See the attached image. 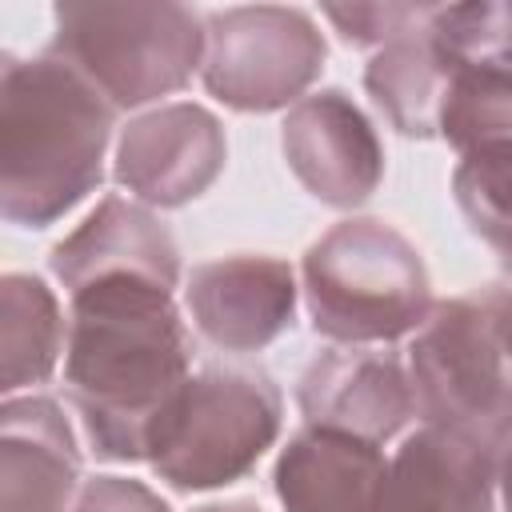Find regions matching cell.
<instances>
[{
    "label": "cell",
    "mask_w": 512,
    "mask_h": 512,
    "mask_svg": "<svg viewBox=\"0 0 512 512\" xmlns=\"http://www.w3.org/2000/svg\"><path fill=\"white\" fill-rule=\"evenodd\" d=\"M192 376V332L176 292L108 276L68 292L64 392L100 460H148V440Z\"/></svg>",
    "instance_id": "cell-1"
},
{
    "label": "cell",
    "mask_w": 512,
    "mask_h": 512,
    "mask_svg": "<svg viewBox=\"0 0 512 512\" xmlns=\"http://www.w3.org/2000/svg\"><path fill=\"white\" fill-rule=\"evenodd\" d=\"M116 108L64 60L4 56L0 72V212L48 228L104 180Z\"/></svg>",
    "instance_id": "cell-2"
},
{
    "label": "cell",
    "mask_w": 512,
    "mask_h": 512,
    "mask_svg": "<svg viewBox=\"0 0 512 512\" xmlns=\"http://www.w3.org/2000/svg\"><path fill=\"white\" fill-rule=\"evenodd\" d=\"M300 292L316 336L372 348L412 336L432 312L420 248L376 216H348L308 244Z\"/></svg>",
    "instance_id": "cell-3"
},
{
    "label": "cell",
    "mask_w": 512,
    "mask_h": 512,
    "mask_svg": "<svg viewBox=\"0 0 512 512\" xmlns=\"http://www.w3.org/2000/svg\"><path fill=\"white\" fill-rule=\"evenodd\" d=\"M48 56L116 112L180 92L204 64V16L188 4H56Z\"/></svg>",
    "instance_id": "cell-4"
},
{
    "label": "cell",
    "mask_w": 512,
    "mask_h": 512,
    "mask_svg": "<svg viewBox=\"0 0 512 512\" xmlns=\"http://www.w3.org/2000/svg\"><path fill=\"white\" fill-rule=\"evenodd\" d=\"M408 376L424 424L492 440L512 416V284L432 304L412 332Z\"/></svg>",
    "instance_id": "cell-5"
},
{
    "label": "cell",
    "mask_w": 512,
    "mask_h": 512,
    "mask_svg": "<svg viewBox=\"0 0 512 512\" xmlns=\"http://www.w3.org/2000/svg\"><path fill=\"white\" fill-rule=\"evenodd\" d=\"M284 396L264 368L208 364L188 376L148 440V468L176 492L236 484L276 444Z\"/></svg>",
    "instance_id": "cell-6"
},
{
    "label": "cell",
    "mask_w": 512,
    "mask_h": 512,
    "mask_svg": "<svg viewBox=\"0 0 512 512\" xmlns=\"http://www.w3.org/2000/svg\"><path fill=\"white\" fill-rule=\"evenodd\" d=\"M328 60L324 32L304 8L236 4L204 16L200 80L232 112L292 108L320 80Z\"/></svg>",
    "instance_id": "cell-7"
},
{
    "label": "cell",
    "mask_w": 512,
    "mask_h": 512,
    "mask_svg": "<svg viewBox=\"0 0 512 512\" xmlns=\"http://www.w3.org/2000/svg\"><path fill=\"white\" fill-rule=\"evenodd\" d=\"M228 160V136L216 112L192 100L156 104L120 128L112 180L148 208H184L204 196Z\"/></svg>",
    "instance_id": "cell-8"
},
{
    "label": "cell",
    "mask_w": 512,
    "mask_h": 512,
    "mask_svg": "<svg viewBox=\"0 0 512 512\" xmlns=\"http://www.w3.org/2000/svg\"><path fill=\"white\" fill-rule=\"evenodd\" d=\"M280 148L308 196L332 208H360L384 180V144L344 88H320L292 104Z\"/></svg>",
    "instance_id": "cell-9"
},
{
    "label": "cell",
    "mask_w": 512,
    "mask_h": 512,
    "mask_svg": "<svg viewBox=\"0 0 512 512\" xmlns=\"http://www.w3.org/2000/svg\"><path fill=\"white\" fill-rule=\"evenodd\" d=\"M296 272L280 256L236 252L204 260L184 280L192 328L220 352H260L296 316Z\"/></svg>",
    "instance_id": "cell-10"
},
{
    "label": "cell",
    "mask_w": 512,
    "mask_h": 512,
    "mask_svg": "<svg viewBox=\"0 0 512 512\" xmlns=\"http://www.w3.org/2000/svg\"><path fill=\"white\" fill-rule=\"evenodd\" d=\"M304 424L348 432L372 444L396 440L416 408L408 364L380 348H328L296 380Z\"/></svg>",
    "instance_id": "cell-11"
},
{
    "label": "cell",
    "mask_w": 512,
    "mask_h": 512,
    "mask_svg": "<svg viewBox=\"0 0 512 512\" xmlns=\"http://www.w3.org/2000/svg\"><path fill=\"white\" fill-rule=\"evenodd\" d=\"M496 444L488 436L420 424L388 456L380 512H496Z\"/></svg>",
    "instance_id": "cell-12"
},
{
    "label": "cell",
    "mask_w": 512,
    "mask_h": 512,
    "mask_svg": "<svg viewBox=\"0 0 512 512\" xmlns=\"http://www.w3.org/2000/svg\"><path fill=\"white\" fill-rule=\"evenodd\" d=\"M52 276L64 292H76L108 276H144L164 288H180V248L168 224L140 200L104 196L84 224L52 244Z\"/></svg>",
    "instance_id": "cell-13"
},
{
    "label": "cell",
    "mask_w": 512,
    "mask_h": 512,
    "mask_svg": "<svg viewBox=\"0 0 512 512\" xmlns=\"http://www.w3.org/2000/svg\"><path fill=\"white\" fill-rule=\"evenodd\" d=\"M80 496V448L52 396H4L0 404V512H72Z\"/></svg>",
    "instance_id": "cell-14"
},
{
    "label": "cell",
    "mask_w": 512,
    "mask_h": 512,
    "mask_svg": "<svg viewBox=\"0 0 512 512\" xmlns=\"http://www.w3.org/2000/svg\"><path fill=\"white\" fill-rule=\"evenodd\" d=\"M384 484L388 456L380 444L312 424L288 436L272 468L284 512H380Z\"/></svg>",
    "instance_id": "cell-15"
},
{
    "label": "cell",
    "mask_w": 512,
    "mask_h": 512,
    "mask_svg": "<svg viewBox=\"0 0 512 512\" xmlns=\"http://www.w3.org/2000/svg\"><path fill=\"white\" fill-rule=\"evenodd\" d=\"M428 12L420 24H412L380 52H372L364 68V92L384 112V120L408 140L440 136V112L452 84V64L428 28Z\"/></svg>",
    "instance_id": "cell-16"
},
{
    "label": "cell",
    "mask_w": 512,
    "mask_h": 512,
    "mask_svg": "<svg viewBox=\"0 0 512 512\" xmlns=\"http://www.w3.org/2000/svg\"><path fill=\"white\" fill-rule=\"evenodd\" d=\"M68 344V324L52 288L40 276L8 272L0 280V388L16 396L20 388H36L52 380Z\"/></svg>",
    "instance_id": "cell-17"
},
{
    "label": "cell",
    "mask_w": 512,
    "mask_h": 512,
    "mask_svg": "<svg viewBox=\"0 0 512 512\" xmlns=\"http://www.w3.org/2000/svg\"><path fill=\"white\" fill-rule=\"evenodd\" d=\"M440 140L460 156L512 148V72L508 68H452L440 112Z\"/></svg>",
    "instance_id": "cell-18"
},
{
    "label": "cell",
    "mask_w": 512,
    "mask_h": 512,
    "mask_svg": "<svg viewBox=\"0 0 512 512\" xmlns=\"http://www.w3.org/2000/svg\"><path fill=\"white\" fill-rule=\"evenodd\" d=\"M452 196L472 236H480L512 276V148L460 156L452 172Z\"/></svg>",
    "instance_id": "cell-19"
},
{
    "label": "cell",
    "mask_w": 512,
    "mask_h": 512,
    "mask_svg": "<svg viewBox=\"0 0 512 512\" xmlns=\"http://www.w3.org/2000/svg\"><path fill=\"white\" fill-rule=\"evenodd\" d=\"M428 28L452 68H508L512 72V0L432 4Z\"/></svg>",
    "instance_id": "cell-20"
},
{
    "label": "cell",
    "mask_w": 512,
    "mask_h": 512,
    "mask_svg": "<svg viewBox=\"0 0 512 512\" xmlns=\"http://www.w3.org/2000/svg\"><path fill=\"white\" fill-rule=\"evenodd\" d=\"M428 4H324V20L340 32L344 44L352 48H384L412 24H420Z\"/></svg>",
    "instance_id": "cell-21"
},
{
    "label": "cell",
    "mask_w": 512,
    "mask_h": 512,
    "mask_svg": "<svg viewBox=\"0 0 512 512\" xmlns=\"http://www.w3.org/2000/svg\"><path fill=\"white\" fill-rule=\"evenodd\" d=\"M72 512H172L144 480L132 476H92L80 484Z\"/></svg>",
    "instance_id": "cell-22"
},
{
    "label": "cell",
    "mask_w": 512,
    "mask_h": 512,
    "mask_svg": "<svg viewBox=\"0 0 512 512\" xmlns=\"http://www.w3.org/2000/svg\"><path fill=\"white\" fill-rule=\"evenodd\" d=\"M492 444H496V492H500L504 512H512V416L500 424Z\"/></svg>",
    "instance_id": "cell-23"
},
{
    "label": "cell",
    "mask_w": 512,
    "mask_h": 512,
    "mask_svg": "<svg viewBox=\"0 0 512 512\" xmlns=\"http://www.w3.org/2000/svg\"><path fill=\"white\" fill-rule=\"evenodd\" d=\"M192 512H264L256 500H216V504H200Z\"/></svg>",
    "instance_id": "cell-24"
}]
</instances>
